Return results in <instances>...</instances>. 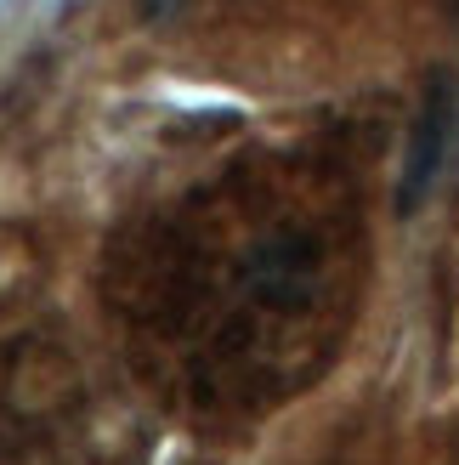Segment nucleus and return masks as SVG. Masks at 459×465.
Here are the masks:
<instances>
[{
  "instance_id": "nucleus-2",
  "label": "nucleus",
  "mask_w": 459,
  "mask_h": 465,
  "mask_svg": "<svg viewBox=\"0 0 459 465\" xmlns=\"http://www.w3.org/2000/svg\"><path fill=\"white\" fill-rule=\"evenodd\" d=\"M181 0H142V17H165V12H176Z\"/></svg>"
},
{
  "instance_id": "nucleus-3",
  "label": "nucleus",
  "mask_w": 459,
  "mask_h": 465,
  "mask_svg": "<svg viewBox=\"0 0 459 465\" xmlns=\"http://www.w3.org/2000/svg\"><path fill=\"white\" fill-rule=\"evenodd\" d=\"M454 23H459V0H454Z\"/></svg>"
},
{
  "instance_id": "nucleus-1",
  "label": "nucleus",
  "mask_w": 459,
  "mask_h": 465,
  "mask_svg": "<svg viewBox=\"0 0 459 465\" xmlns=\"http://www.w3.org/2000/svg\"><path fill=\"white\" fill-rule=\"evenodd\" d=\"M454 136H459V80L448 68H431L425 74V97L415 114V131H408V153H403V182H397V211H420L431 199V188L443 182L448 171V153H454Z\"/></svg>"
}]
</instances>
